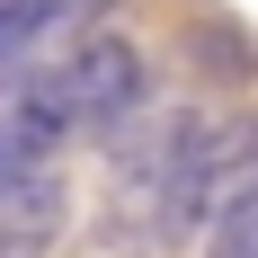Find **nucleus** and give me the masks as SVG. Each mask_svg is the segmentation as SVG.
I'll return each mask as SVG.
<instances>
[{
  "label": "nucleus",
  "instance_id": "obj_1",
  "mask_svg": "<svg viewBox=\"0 0 258 258\" xmlns=\"http://www.w3.org/2000/svg\"><path fill=\"white\" fill-rule=\"evenodd\" d=\"M27 116V134L36 143H72V134H125L134 116H143V53L125 45V36H89L80 53H62L45 80H27L18 98H9Z\"/></svg>",
  "mask_w": 258,
  "mask_h": 258
},
{
  "label": "nucleus",
  "instance_id": "obj_2",
  "mask_svg": "<svg viewBox=\"0 0 258 258\" xmlns=\"http://www.w3.org/2000/svg\"><path fill=\"white\" fill-rule=\"evenodd\" d=\"M62 178L53 169H36V178H18L9 196H0V258H45L53 240H62Z\"/></svg>",
  "mask_w": 258,
  "mask_h": 258
},
{
  "label": "nucleus",
  "instance_id": "obj_3",
  "mask_svg": "<svg viewBox=\"0 0 258 258\" xmlns=\"http://www.w3.org/2000/svg\"><path fill=\"white\" fill-rule=\"evenodd\" d=\"M196 187H205V205H223V214H232L240 196H258V116H240V125H214V134H205Z\"/></svg>",
  "mask_w": 258,
  "mask_h": 258
},
{
  "label": "nucleus",
  "instance_id": "obj_4",
  "mask_svg": "<svg viewBox=\"0 0 258 258\" xmlns=\"http://www.w3.org/2000/svg\"><path fill=\"white\" fill-rule=\"evenodd\" d=\"M45 160H53V152L36 143V134H27V116H18V107H0V196H9L18 178H36Z\"/></svg>",
  "mask_w": 258,
  "mask_h": 258
},
{
  "label": "nucleus",
  "instance_id": "obj_5",
  "mask_svg": "<svg viewBox=\"0 0 258 258\" xmlns=\"http://www.w3.org/2000/svg\"><path fill=\"white\" fill-rule=\"evenodd\" d=\"M45 0H0V72H9V62H27V53L45 45Z\"/></svg>",
  "mask_w": 258,
  "mask_h": 258
},
{
  "label": "nucleus",
  "instance_id": "obj_6",
  "mask_svg": "<svg viewBox=\"0 0 258 258\" xmlns=\"http://www.w3.org/2000/svg\"><path fill=\"white\" fill-rule=\"evenodd\" d=\"M214 258H258V196H240L223 214V232H214Z\"/></svg>",
  "mask_w": 258,
  "mask_h": 258
},
{
  "label": "nucleus",
  "instance_id": "obj_7",
  "mask_svg": "<svg viewBox=\"0 0 258 258\" xmlns=\"http://www.w3.org/2000/svg\"><path fill=\"white\" fill-rule=\"evenodd\" d=\"M107 9H116V0H45L53 27H89V18H107Z\"/></svg>",
  "mask_w": 258,
  "mask_h": 258
}]
</instances>
